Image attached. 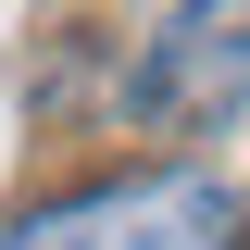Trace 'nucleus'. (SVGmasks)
I'll return each instance as SVG.
<instances>
[{"label":"nucleus","mask_w":250,"mask_h":250,"mask_svg":"<svg viewBox=\"0 0 250 250\" xmlns=\"http://www.w3.org/2000/svg\"><path fill=\"white\" fill-rule=\"evenodd\" d=\"M238 225L250 213L225 175H125V188L62 200V213H25L0 250H250Z\"/></svg>","instance_id":"nucleus-1"},{"label":"nucleus","mask_w":250,"mask_h":250,"mask_svg":"<svg viewBox=\"0 0 250 250\" xmlns=\"http://www.w3.org/2000/svg\"><path fill=\"white\" fill-rule=\"evenodd\" d=\"M238 100H250V0H175L125 62V113L150 138H200Z\"/></svg>","instance_id":"nucleus-2"}]
</instances>
